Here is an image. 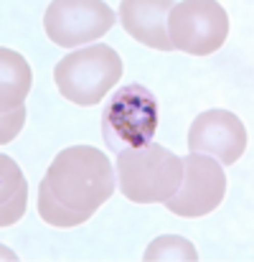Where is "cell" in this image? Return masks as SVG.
Here are the masks:
<instances>
[{
	"label": "cell",
	"instance_id": "1",
	"mask_svg": "<svg viewBox=\"0 0 254 262\" xmlns=\"http://www.w3.org/2000/svg\"><path fill=\"white\" fill-rule=\"evenodd\" d=\"M114 193L107 153L91 145L64 148L38 186V214L51 227H79Z\"/></svg>",
	"mask_w": 254,
	"mask_h": 262
},
{
	"label": "cell",
	"instance_id": "2",
	"mask_svg": "<svg viewBox=\"0 0 254 262\" xmlns=\"http://www.w3.org/2000/svg\"><path fill=\"white\" fill-rule=\"evenodd\" d=\"M117 183L125 199L135 204H166L178 191L183 161L158 143L117 156Z\"/></svg>",
	"mask_w": 254,
	"mask_h": 262
},
{
	"label": "cell",
	"instance_id": "3",
	"mask_svg": "<svg viewBox=\"0 0 254 262\" xmlns=\"http://www.w3.org/2000/svg\"><path fill=\"white\" fill-rule=\"evenodd\" d=\"M158 99L143 84H125L107 97L102 112V138L112 153L137 150L153 143L158 130Z\"/></svg>",
	"mask_w": 254,
	"mask_h": 262
},
{
	"label": "cell",
	"instance_id": "4",
	"mask_svg": "<svg viewBox=\"0 0 254 262\" xmlns=\"http://www.w3.org/2000/svg\"><path fill=\"white\" fill-rule=\"evenodd\" d=\"M120 77L122 59L107 43H91L77 49L66 54L54 69V82L59 92L69 102L84 107L102 102L107 92H112V87L120 82Z\"/></svg>",
	"mask_w": 254,
	"mask_h": 262
},
{
	"label": "cell",
	"instance_id": "5",
	"mask_svg": "<svg viewBox=\"0 0 254 262\" xmlns=\"http://www.w3.org/2000/svg\"><path fill=\"white\" fill-rule=\"evenodd\" d=\"M168 36L175 51L209 56L224 46L229 36V15L214 0L173 3L168 15Z\"/></svg>",
	"mask_w": 254,
	"mask_h": 262
},
{
	"label": "cell",
	"instance_id": "6",
	"mask_svg": "<svg viewBox=\"0 0 254 262\" xmlns=\"http://www.w3.org/2000/svg\"><path fill=\"white\" fill-rule=\"evenodd\" d=\"M114 26V10L99 0H54L46 8V36L61 49H79Z\"/></svg>",
	"mask_w": 254,
	"mask_h": 262
},
{
	"label": "cell",
	"instance_id": "7",
	"mask_svg": "<svg viewBox=\"0 0 254 262\" xmlns=\"http://www.w3.org/2000/svg\"><path fill=\"white\" fill-rule=\"evenodd\" d=\"M183 161V178L178 191L166 201L170 214L196 219L211 214L226 193V173L221 166L201 153H188Z\"/></svg>",
	"mask_w": 254,
	"mask_h": 262
},
{
	"label": "cell",
	"instance_id": "8",
	"mask_svg": "<svg viewBox=\"0 0 254 262\" xmlns=\"http://www.w3.org/2000/svg\"><path fill=\"white\" fill-rule=\"evenodd\" d=\"M188 150L209 156L219 166H232L247 150V127L229 110H206L191 122Z\"/></svg>",
	"mask_w": 254,
	"mask_h": 262
},
{
	"label": "cell",
	"instance_id": "9",
	"mask_svg": "<svg viewBox=\"0 0 254 262\" xmlns=\"http://www.w3.org/2000/svg\"><path fill=\"white\" fill-rule=\"evenodd\" d=\"M170 8V0H122L120 20L135 41L155 51H173L168 36Z\"/></svg>",
	"mask_w": 254,
	"mask_h": 262
},
{
	"label": "cell",
	"instance_id": "10",
	"mask_svg": "<svg viewBox=\"0 0 254 262\" xmlns=\"http://www.w3.org/2000/svg\"><path fill=\"white\" fill-rule=\"evenodd\" d=\"M31 67L28 61L15 54L13 49H0V115H13V112H26L23 99L31 92Z\"/></svg>",
	"mask_w": 254,
	"mask_h": 262
},
{
	"label": "cell",
	"instance_id": "11",
	"mask_svg": "<svg viewBox=\"0 0 254 262\" xmlns=\"http://www.w3.org/2000/svg\"><path fill=\"white\" fill-rule=\"evenodd\" d=\"M0 186H3V196H0V227H10L15 224L28 206V186L26 178L20 173V168L15 166L13 158H8L3 153L0 158Z\"/></svg>",
	"mask_w": 254,
	"mask_h": 262
},
{
	"label": "cell",
	"instance_id": "12",
	"mask_svg": "<svg viewBox=\"0 0 254 262\" xmlns=\"http://www.w3.org/2000/svg\"><path fill=\"white\" fill-rule=\"evenodd\" d=\"M145 262H155V260H183V262H196L198 260V252L196 247L183 239V237H175V234H163L158 237L143 255Z\"/></svg>",
	"mask_w": 254,
	"mask_h": 262
}]
</instances>
